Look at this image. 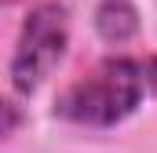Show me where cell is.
Masks as SVG:
<instances>
[{
    "label": "cell",
    "instance_id": "obj_1",
    "mask_svg": "<svg viewBox=\"0 0 157 153\" xmlns=\"http://www.w3.org/2000/svg\"><path fill=\"white\" fill-rule=\"evenodd\" d=\"M146 91H150L146 66L135 58L113 55V58H102L80 80H73L55 99V117L84 128H113L139 110Z\"/></svg>",
    "mask_w": 157,
    "mask_h": 153
},
{
    "label": "cell",
    "instance_id": "obj_2",
    "mask_svg": "<svg viewBox=\"0 0 157 153\" xmlns=\"http://www.w3.org/2000/svg\"><path fill=\"white\" fill-rule=\"evenodd\" d=\"M66 44H70V15H66V7L55 4V0L37 4L22 22V33H18L11 66H7L11 88L18 95H33L51 76V69L62 62Z\"/></svg>",
    "mask_w": 157,
    "mask_h": 153
},
{
    "label": "cell",
    "instance_id": "obj_3",
    "mask_svg": "<svg viewBox=\"0 0 157 153\" xmlns=\"http://www.w3.org/2000/svg\"><path fill=\"white\" fill-rule=\"evenodd\" d=\"M95 29L106 44H128L139 33V11L132 0H99L95 7Z\"/></svg>",
    "mask_w": 157,
    "mask_h": 153
},
{
    "label": "cell",
    "instance_id": "obj_4",
    "mask_svg": "<svg viewBox=\"0 0 157 153\" xmlns=\"http://www.w3.org/2000/svg\"><path fill=\"white\" fill-rule=\"evenodd\" d=\"M4 113H7V120H4V135H11V131H15V120H18V113H15V102H7V106H4Z\"/></svg>",
    "mask_w": 157,
    "mask_h": 153
},
{
    "label": "cell",
    "instance_id": "obj_5",
    "mask_svg": "<svg viewBox=\"0 0 157 153\" xmlns=\"http://www.w3.org/2000/svg\"><path fill=\"white\" fill-rule=\"evenodd\" d=\"M143 66H146V80H150V88H157V55H154V58H146Z\"/></svg>",
    "mask_w": 157,
    "mask_h": 153
},
{
    "label": "cell",
    "instance_id": "obj_6",
    "mask_svg": "<svg viewBox=\"0 0 157 153\" xmlns=\"http://www.w3.org/2000/svg\"><path fill=\"white\" fill-rule=\"evenodd\" d=\"M4 4H18V0H4Z\"/></svg>",
    "mask_w": 157,
    "mask_h": 153
}]
</instances>
